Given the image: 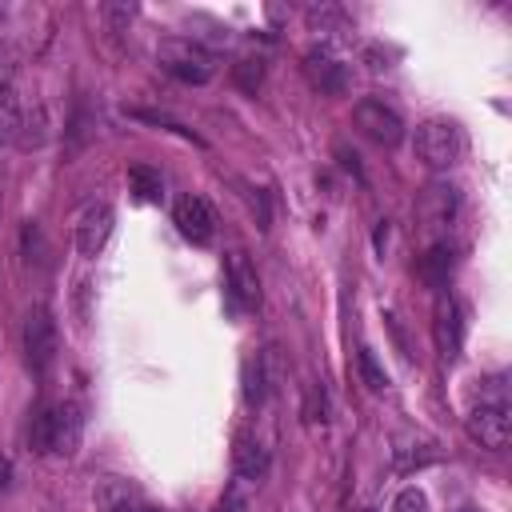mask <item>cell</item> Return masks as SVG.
Wrapping results in <instances>:
<instances>
[{"mask_svg":"<svg viewBox=\"0 0 512 512\" xmlns=\"http://www.w3.org/2000/svg\"><path fill=\"white\" fill-rule=\"evenodd\" d=\"M468 432L472 440H480L484 448L500 452L512 440V400H508V380L504 376H488L476 392V404L468 412Z\"/></svg>","mask_w":512,"mask_h":512,"instance_id":"6da1fadb","label":"cell"},{"mask_svg":"<svg viewBox=\"0 0 512 512\" xmlns=\"http://www.w3.org/2000/svg\"><path fill=\"white\" fill-rule=\"evenodd\" d=\"M80 428H84V420H80L76 404H68V400L64 404H48V408L36 412V420L28 428V444H32V452L72 456L76 444H80Z\"/></svg>","mask_w":512,"mask_h":512,"instance_id":"7a4b0ae2","label":"cell"},{"mask_svg":"<svg viewBox=\"0 0 512 512\" xmlns=\"http://www.w3.org/2000/svg\"><path fill=\"white\" fill-rule=\"evenodd\" d=\"M156 64L184 84H204L216 72V56L192 36H164L156 44Z\"/></svg>","mask_w":512,"mask_h":512,"instance_id":"3957f363","label":"cell"},{"mask_svg":"<svg viewBox=\"0 0 512 512\" xmlns=\"http://www.w3.org/2000/svg\"><path fill=\"white\" fill-rule=\"evenodd\" d=\"M412 148H416V160L428 164V168H452L464 152V132L452 124V120H424L412 136Z\"/></svg>","mask_w":512,"mask_h":512,"instance_id":"277c9868","label":"cell"},{"mask_svg":"<svg viewBox=\"0 0 512 512\" xmlns=\"http://www.w3.org/2000/svg\"><path fill=\"white\" fill-rule=\"evenodd\" d=\"M24 360L36 376H44L56 360V320L44 304H36L24 320Z\"/></svg>","mask_w":512,"mask_h":512,"instance_id":"5b68a950","label":"cell"},{"mask_svg":"<svg viewBox=\"0 0 512 512\" xmlns=\"http://www.w3.org/2000/svg\"><path fill=\"white\" fill-rule=\"evenodd\" d=\"M352 120H356V128H360L372 144H380V148H396V144L404 140V120H400L384 100H360V104L352 108Z\"/></svg>","mask_w":512,"mask_h":512,"instance_id":"8992f818","label":"cell"},{"mask_svg":"<svg viewBox=\"0 0 512 512\" xmlns=\"http://www.w3.org/2000/svg\"><path fill=\"white\" fill-rule=\"evenodd\" d=\"M172 220H176L180 236L192 240V244H212V236H216V212H212V204H208L204 196H196V192H184V196L176 200Z\"/></svg>","mask_w":512,"mask_h":512,"instance_id":"52a82bcc","label":"cell"},{"mask_svg":"<svg viewBox=\"0 0 512 512\" xmlns=\"http://www.w3.org/2000/svg\"><path fill=\"white\" fill-rule=\"evenodd\" d=\"M456 208H460V196H456L452 184H428L420 192V204H416L428 232H448L452 220H456Z\"/></svg>","mask_w":512,"mask_h":512,"instance_id":"ba28073f","label":"cell"},{"mask_svg":"<svg viewBox=\"0 0 512 512\" xmlns=\"http://www.w3.org/2000/svg\"><path fill=\"white\" fill-rule=\"evenodd\" d=\"M112 224H116V212L108 204H88L76 220V248L80 256H100L108 236H112Z\"/></svg>","mask_w":512,"mask_h":512,"instance_id":"9c48e42d","label":"cell"},{"mask_svg":"<svg viewBox=\"0 0 512 512\" xmlns=\"http://www.w3.org/2000/svg\"><path fill=\"white\" fill-rule=\"evenodd\" d=\"M304 76H308L312 88L332 92V96H340V92L348 88V68H344L332 52H324V48H312V52L304 56Z\"/></svg>","mask_w":512,"mask_h":512,"instance_id":"30bf717a","label":"cell"},{"mask_svg":"<svg viewBox=\"0 0 512 512\" xmlns=\"http://www.w3.org/2000/svg\"><path fill=\"white\" fill-rule=\"evenodd\" d=\"M432 332H436L440 356H444V360H456L460 340H464V320H460V304H456L452 296H440V300H436V324H432Z\"/></svg>","mask_w":512,"mask_h":512,"instance_id":"8fae6325","label":"cell"},{"mask_svg":"<svg viewBox=\"0 0 512 512\" xmlns=\"http://www.w3.org/2000/svg\"><path fill=\"white\" fill-rule=\"evenodd\" d=\"M232 468H236V476L240 480H264L268 476V448L256 440V436H248V432H240L236 440H232Z\"/></svg>","mask_w":512,"mask_h":512,"instance_id":"7c38bea8","label":"cell"},{"mask_svg":"<svg viewBox=\"0 0 512 512\" xmlns=\"http://www.w3.org/2000/svg\"><path fill=\"white\" fill-rule=\"evenodd\" d=\"M92 496H96V508L100 512H148L144 496L128 480H116V476H104Z\"/></svg>","mask_w":512,"mask_h":512,"instance_id":"4fadbf2b","label":"cell"},{"mask_svg":"<svg viewBox=\"0 0 512 512\" xmlns=\"http://www.w3.org/2000/svg\"><path fill=\"white\" fill-rule=\"evenodd\" d=\"M228 288H232V296L244 308H256L260 304V280H256V268L248 264L244 252H228Z\"/></svg>","mask_w":512,"mask_h":512,"instance_id":"5bb4252c","label":"cell"},{"mask_svg":"<svg viewBox=\"0 0 512 512\" xmlns=\"http://www.w3.org/2000/svg\"><path fill=\"white\" fill-rule=\"evenodd\" d=\"M20 124H24V108L20 96L8 80H0V144H16L20 140Z\"/></svg>","mask_w":512,"mask_h":512,"instance_id":"9a60e30c","label":"cell"},{"mask_svg":"<svg viewBox=\"0 0 512 512\" xmlns=\"http://www.w3.org/2000/svg\"><path fill=\"white\" fill-rule=\"evenodd\" d=\"M128 188H132L136 200H144V204H160V200H164V180H160V172L148 168V164H132V168H128Z\"/></svg>","mask_w":512,"mask_h":512,"instance_id":"2e32d148","label":"cell"},{"mask_svg":"<svg viewBox=\"0 0 512 512\" xmlns=\"http://www.w3.org/2000/svg\"><path fill=\"white\" fill-rule=\"evenodd\" d=\"M44 136H48V116H44V108L36 104L32 112H24V124H20V148H40L44 144Z\"/></svg>","mask_w":512,"mask_h":512,"instance_id":"e0dca14e","label":"cell"},{"mask_svg":"<svg viewBox=\"0 0 512 512\" xmlns=\"http://www.w3.org/2000/svg\"><path fill=\"white\" fill-rule=\"evenodd\" d=\"M356 368H360V380L368 384V392H384V388H388V376H384V368L376 364L372 348H360V352H356Z\"/></svg>","mask_w":512,"mask_h":512,"instance_id":"ac0fdd59","label":"cell"},{"mask_svg":"<svg viewBox=\"0 0 512 512\" xmlns=\"http://www.w3.org/2000/svg\"><path fill=\"white\" fill-rule=\"evenodd\" d=\"M244 400L248 404H260L264 400V368H260V356L244 364Z\"/></svg>","mask_w":512,"mask_h":512,"instance_id":"d6986e66","label":"cell"},{"mask_svg":"<svg viewBox=\"0 0 512 512\" xmlns=\"http://www.w3.org/2000/svg\"><path fill=\"white\" fill-rule=\"evenodd\" d=\"M260 76H264L260 60H240V64H236V80H240L244 92H256V88H260Z\"/></svg>","mask_w":512,"mask_h":512,"instance_id":"ffe728a7","label":"cell"},{"mask_svg":"<svg viewBox=\"0 0 512 512\" xmlns=\"http://www.w3.org/2000/svg\"><path fill=\"white\" fill-rule=\"evenodd\" d=\"M396 512H428L424 492H420V488H404V492L396 496Z\"/></svg>","mask_w":512,"mask_h":512,"instance_id":"44dd1931","label":"cell"},{"mask_svg":"<svg viewBox=\"0 0 512 512\" xmlns=\"http://www.w3.org/2000/svg\"><path fill=\"white\" fill-rule=\"evenodd\" d=\"M100 12H104L108 20H132V16H136V4H104Z\"/></svg>","mask_w":512,"mask_h":512,"instance_id":"7402d4cb","label":"cell"},{"mask_svg":"<svg viewBox=\"0 0 512 512\" xmlns=\"http://www.w3.org/2000/svg\"><path fill=\"white\" fill-rule=\"evenodd\" d=\"M4 488H8V460L0 456V492H4Z\"/></svg>","mask_w":512,"mask_h":512,"instance_id":"603a6c76","label":"cell"},{"mask_svg":"<svg viewBox=\"0 0 512 512\" xmlns=\"http://www.w3.org/2000/svg\"><path fill=\"white\" fill-rule=\"evenodd\" d=\"M216 512H240V508H236V504H224V508H216Z\"/></svg>","mask_w":512,"mask_h":512,"instance_id":"cb8c5ba5","label":"cell"},{"mask_svg":"<svg viewBox=\"0 0 512 512\" xmlns=\"http://www.w3.org/2000/svg\"><path fill=\"white\" fill-rule=\"evenodd\" d=\"M148 512H156V508H148Z\"/></svg>","mask_w":512,"mask_h":512,"instance_id":"d4e9b609","label":"cell"}]
</instances>
